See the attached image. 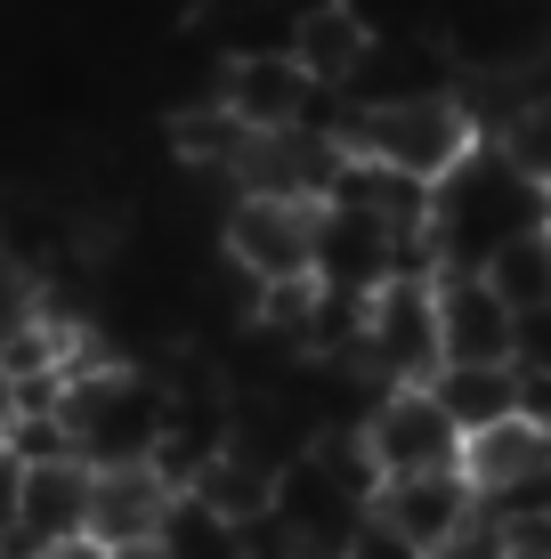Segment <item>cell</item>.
I'll return each mask as SVG.
<instances>
[{
  "label": "cell",
  "mask_w": 551,
  "mask_h": 559,
  "mask_svg": "<svg viewBox=\"0 0 551 559\" xmlns=\"http://www.w3.org/2000/svg\"><path fill=\"white\" fill-rule=\"evenodd\" d=\"M551 227V187H536L503 146H479L463 170L430 195V252L439 276H487L503 243Z\"/></svg>",
  "instance_id": "obj_1"
},
{
  "label": "cell",
  "mask_w": 551,
  "mask_h": 559,
  "mask_svg": "<svg viewBox=\"0 0 551 559\" xmlns=\"http://www.w3.org/2000/svg\"><path fill=\"white\" fill-rule=\"evenodd\" d=\"M57 421H65L73 462H89V471H139L163 447L170 406H163V381L139 357L89 349L65 373V390H57Z\"/></svg>",
  "instance_id": "obj_2"
},
{
  "label": "cell",
  "mask_w": 551,
  "mask_h": 559,
  "mask_svg": "<svg viewBox=\"0 0 551 559\" xmlns=\"http://www.w3.org/2000/svg\"><path fill=\"white\" fill-rule=\"evenodd\" d=\"M340 146H349V163H373L390 170V179H414V187H439L454 170L470 163V154L487 146V130L470 122L463 90H446V98H397V106H349V122H340Z\"/></svg>",
  "instance_id": "obj_3"
},
{
  "label": "cell",
  "mask_w": 551,
  "mask_h": 559,
  "mask_svg": "<svg viewBox=\"0 0 551 559\" xmlns=\"http://www.w3.org/2000/svg\"><path fill=\"white\" fill-rule=\"evenodd\" d=\"M382 390H430L446 373V341H439V276H397L390 293L366 300V341H357Z\"/></svg>",
  "instance_id": "obj_4"
},
{
  "label": "cell",
  "mask_w": 551,
  "mask_h": 559,
  "mask_svg": "<svg viewBox=\"0 0 551 559\" xmlns=\"http://www.w3.org/2000/svg\"><path fill=\"white\" fill-rule=\"evenodd\" d=\"M316 236H325V203H292V195H236L219 227V252L260 284H300L316 276Z\"/></svg>",
  "instance_id": "obj_5"
},
{
  "label": "cell",
  "mask_w": 551,
  "mask_h": 559,
  "mask_svg": "<svg viewBox=\"0 0 551 559\" xmlns=\"http://www.w3.org/2000/svg\"><path fill=\"white\" fill-rule=\"evenodd\" d=\"M366 454L382 478H422V471H463V447L470 438L446 421V406L430 390H390L382 406L366 414Z\"/></svg>",
  "instance_id": "obj_6"
},
{
  "label": "cell",
  "mask_w": 551,
  "mask_h": 559,
  "mask_svg": "<svg viewBox=\"0 0 551 559\" xmlns=\"http://www.w3.org/2000/svg\"><path fill=\"white\" fill-rule=\"evenodd\" d=\"M89 511H98V471L73 454L57 462H25V487H16V519H9V551H57V544H82Z\"/></svg>",
  "instance_id": "obj_7"
},
{
  "label": "cell",
  "mask_w": 551,
  "mask_h": 559,
  "mask_svg": "<svg viewBox=\"0 0 551 559\" xmlns=\"http://www.w3.org/2000/svg\"><path fill=\"white\" fill-rule=\"evenodd\" d=\"M373 519H382L390 535H406L422 559H439L454 535L479 519V487H470L463 471H422V478H382V495H373Z\"/></svg>",
  "instance_id": "obj_8"
},
{
  "label": "cell",
  "mask_w": 551,
  "mask_h": 559,
  "mask_svg": "<svg viewBox=\"0 0 551 559\" xmlns=\"http://www.w3.org/2000/svg\"><path fill=\"white\" fill-rule=\"evenodd\" d=\"M373 16L357 9V0H309V9H292V66L309 73L316 90H333V98H349V82L366 73V57H373Z\"/></svg>",
  "instance_id": "obj_9"
},
{
  "label": "cell",
  "mask_w": 551,
  "mask_h": 559,
  "mask_svg": "<svg viewBox=\"0 0 551 559\" xmlns=\"http://www.w3.org/2000/svg\"><path fill=\"white\" fill-rule=\"evenodd\" d=\"M439 341H446V365H511L519 308L487 276H439Z\"/></svg>",
  "instance_id": "obj_10"
},
{
  "label": "cell",
  "mask_w": 551,
  "mask_h": 559,
  "mask_svg": "<svg viewBox=\"0 0 551 559\" xmlns=\"http://www.w3.org/2000/svg\"><path fill=\"white\" fill-rule=\"evenodd\" d=\"M179 495L155 478V462H139V471H98V511H89V535L113 551H130V544H155L163 535V519Z\"/></svg>",
  "instance_id": "obj_11"
},
{
  "label": "cell",
  "mask_w": 551,
  "mask_h": 559,
  "mask_svg": "<svg viewBox=\"0 0 551 559\" xmlns=\"http://www.w3.org/2000/svg\"><path fill=\"white\" fill-rule=\"evenodd\" d=\"M551 471V438L527 430V421H495V430H479L463 447V478L479 487V503H495V495L527 487V478Z\"/></svg>",
  "instance_id": "obj_12"
},
{
  "label": "cell",
  "mask_w": 551,
  "mask_h": 559,
  "mask_svg": "<svg viewBox=\"0 0 551 559\" xmlns=\"http://www.w3.org/2000/svg\"><path fill=\"white\" fill-rule=\"evenodd\" d=\"M430 397L446 406V421L463 438L495 430V421H519V373H511V365H446V373L430 381Z\"/></svg>",
  "instance_id": "obj_13"
},
{
  "label": "cell",
  "mask_w": 551,
  "mask_h": 559,
  "mask_svg": "<svg viewBox=\"0 0 551 559\" xmlns=\"http://www.w3.org/2000/svg\"><path fill=\"white\" fill-rule=\"evenodd\" d=\"M276 487H284L276 471H260L252 454H227L219 447V462L195 478V503L212 519H227L236 535H252V527H268V519H276Z\"/></svg>",
  "instance_id": "obj_14"
},
{
  "label": "cell",
  "mask_w": 551,
  "mask_h": 559,
  "mask_svg": "<svg viewBox=\"0 0 551 559\" xmlns=\"http://www.w3.org/2000/svg\"><path fill=\"white\" fill-rule=\"evenodd\" d=\"M487 284H495V293L519 308H543L551 300V227H536V236H519V243H503L495 260H487Z\"/></svg>",
  "instance_id": "obj_15"
},
{
  "label": "cell",
  "mask_w": 551,
  "mask_h": 559,
  "mask_svg": "<svg viewBox=\"0 0 551 559\" xmlns=\"http://www.w3.org/2000/svg\"><path fill=\"white\" fill-rule=\"evenodd\" d=\"M155 544H163L170 559H243V535L227 527V519H212L195 495H179V503H170V519H163Z\"/></svg>",
  "instance_id": "obj_16"
},
{
  "label": "cell",
  "mask_w": 551,
  "mask_h": 559,
  "mask_svg": "<svg viewBox=\"0 0 551 559\" xmlns=\"http://www.w3.org/2000/svg\"><path fill=\"white\" fill-rule=\"evenodd\" d=\"M487 146H503L536 187H551V90H543V98H519V114H511Z\"/></svg>",
  "instance_id": "obj_17"
},
{
  "label": "cell",
  "mask_w": 551,
  "mask_h": 559,
  "mask_svg": "<svg viewBox=\"0 0 551 559\" xmlns=\"http://www.w3.org/2000/svg\"><path fill=\"white\" fill-rule=\"evenodd\" d=\"M41 317H49V284L0 252V341H16L25 324H41Z\"/></svg>",
  "instance_id": "obj_18"
},
{
  "label": "cell",
  "mask_w": 551,
  "mask_h": 559,
  "mask_svg": "<svg viewBox=\"0 0 551 559\" xmlns=\"http://www.w3.org/2000/svg\"><path fill=\"white\" fill-rule=\"evenodd\" d=\"M511 373H551V300L519 317V341H511Z\"/></svg>",
  "instance_id": "obj_19"
},
{
  "label": "cell",
  "mask_w": 551,
  "mask_h": 559,
  "mask_svg": "<svg viewBox=\"0 0 551 559\" xmlns=\"http://www.w3.org/2000/svg\"><path fill=\"white\" fill-rule=\"evenodd\" d=\"M340 559H422V551H414V544H406V535H390V527H382V519H373V511H366V527H357V535H349V551H340Z\"/></svg>",
  "instance_id": "obj_20"
},
{
  "label": "cell",
  "mask_w": 551,
  "mask_h": 559,
  "mask_svg": "<svg viewBox=\"0 0 551 559\" xmlns=\"http://www.w3.org/2000/svg\"><path fill=\"white\" fill-rule=\"evenodd\" d=\"M519 421L551 438V373H519Z\"/></svg>",
  "instance_id": "obj_21"
},
{
  "label": "cell",
  "mask_w": 551,
  "mask_h": 559,
  "mask_svg": "<svg viewBox=\"0 0 551 559\" xmlns=\"http://www.w3.org/2000/svg\"><path fill=\"white\" fill-rule=\"evenodd\" d=\"M41 559H113V544H98V535H82V544H57V551H41Z\"/></svg>",
  "instance_id": "obj_22"
},
{
  "label": "cell",
  "mask_w": 551,
  "mask_h": 559,
  "mask_svg": "<svg viewBox=\"0 0 551 559\" xmlns=\"http://www.w3.org/2000/svg\"><path fill=\"white\" fill-rule=\"evenodd\" d=\"M113 559H170L163 544H130V551H113Z\"/></svg>",
  "instance_id": "obj_23"
},
{
  "label": "cell",
  "mask_w": 551,
  "mask_h": 559,
  "mask_svg": "<svg viewBox=\"0 0 551 559\" xmlns=\"http://www.w3.org/2000/svg\"><path fill=\"white\" fill-rule=\"evenodd\" d=\"M0 559H33V551H9V544H0Z\"/></svg>",
  "instance_id": "obj_24"
}]
</instances>
